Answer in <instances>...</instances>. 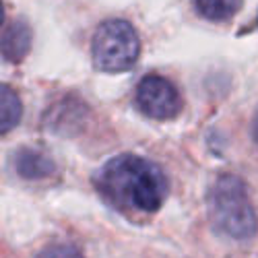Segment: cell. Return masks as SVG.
I'll return each instance as SVG.
<instances>
[{
	"instance_id": "cell-4",
	"label": "cell",
	"mask_w": 258,
	"mask_h": 258,
	"mask_svg": "<svg viewBox=\"0 0 258 258\" xmlns=\"http://www.w3.org/2000/svg\"><path fill=\"white\" fill-rule=\"evenodd\" d=\"M135 103L147 118L169 120L178 116L182 107V97L178 87L169 79L159 75H147L137 85Z\"/></svg>"
},
{
	"instance_id": "cell-1",
	"label": "cell",
	"mask_w": 258,
	"mask_h": 258,
	"mask_svg": "<svg viewBox=\"0 0 258 258\" xmlns=\"http://www.w3.org/2000/svg\"><path fill=\"white\" fill-rule=\"evenodd\" d=\"M99 195L122 213H155L167 197L163 169L133 153L116 155L105 161L93 178Z\"/></svg>"
},
{
	"instance_id": "cell-2",
	"label": "cell",
	"mask_w": 258,
	"mask_h": 258,
	"mask_svg": "<svg viewBox=\"0 0 258 258\" xmlns=\"http://www.w3.org/2000/svg\"><path fill=\"white\" fill-rule=\"evenodd\" d=\"M211 217L223 233L235 240H248L258 231L254 205L248 188L238 176H219L209 195Z\"/></svg>"
},
{
	"instance_id": "cell-8",
	"label": "cell",
	"mask_w": 258,
	"mask_h": 258,
	"mask_svg": "<svg viewBox=\"0 0 258 258\" xmlns=\"http://www.w3.org/2000/svg\"><path fill=\"white\" fill-rule=\"evenodd\" d=\"M201 17L209 21H227L242 9L244 0H192Z\"/></svg>"
},
{
	"instance_id": "cell-3",
	"label": "cell",
	"mask_w": 258,
	"mask_h": 258,
	"mask_svg": "<svg viewBox=\"0 0 258 258\" xmlns=\"http://www.w3.org/2000/svg\"><path fill=\"white\" fill-rule=\"evenodd\" d=\"M141 52V39L135 27L124 19H107L95 29L91 58L101 73H124L135 67Z\"/></svg>"
},
{
	"instance_id": "cell-9",
	"label": "cell",
	"mask_w": 258,
	"mask_h": 258,
	"mask_svg": "<svg viewBox=\"0 0 258 258\" xmlns=\"http://www.w3.org/2000/svg\"><path fill=\"white\" fill-rule=\"evenodd\" d=\"M37 258H85L77 248L73 246H67V244H54V246H48L44 248Z\"/></svg>"
},
{
	"instance_id": "cell-7",
	"label": "cell",
	"mask_w": 258,
	"mask_h": 258,
	"mask_svg": "<svg viewBox=\"0 0 258 258\" xmlns=\"http://www.w3.org/2000/svg\"><path fill=\"white\" fill-rule=\"evenodd\" d=\"M21 114H23V103L17 91L9 85H0V133H11L19 124Z\"/></svg>"
},
{
	"instance_id": "cell-5",
	"label": "cell",
	"mask_w": 258,
	"mask_h": 258,
	"mask_svg": "<svg viewBox=\"0 0 258 258\" xmlns=\"http://www.w3.org/2000/svg\"><path fill=\"white\" fill-rule=\"evenodd\" d=\"M15 167L17 174L25 180H41L48 178L56 171V163L50 155L37 151V149L23 147L15 155Z\"/></svg>"
},
{
	"instance_id": "cell-10",
	"label": "cell",
	"mask_w": 258,
	"mask_h": 258,
	"mask_svg": "<svg viewBox=\"0 0 258 258\" xmlns=\"http://www.w3.org/2000/svg\"><path fill=\"white\" fill-rule=\"evenodd\" d=\"M252 139H254V143L258 145V110H256L254 120H252Z\"/></svg>"
},
{
	"instance_id": "cell-6",
	"label": "cell",
	"mask_w": 258,
	"mask_h": 258,
	"mask_svg": "<svg viewBox=\"0 0 258 258\" xmlns=\"http://www.w3.org/2000/svg\"><path fill=\"white\" fill-rule=\"evenodd\" d=\"M31 48V29L25 21H13L3 31V58L11 64H19Z\"/></svg>"
}]
</instances>
